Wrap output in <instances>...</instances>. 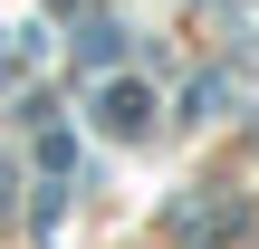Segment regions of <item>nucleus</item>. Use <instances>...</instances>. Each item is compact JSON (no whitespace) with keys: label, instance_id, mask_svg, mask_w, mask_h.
I'll return each instance as SVG.
<instances>
[{"label":"nucleus","instance_id":"7ed1b4c3","mask_svg":"<svg viewBox=\"0 0 259 249\" xmlns=\"http://www.w3.org/2000/svg\"><path fill=\"white\" fill-rule=\"evenodd\" d=\"M211 106H231V86H221V77H192V96H183V115H211Z\"/></svg>","mask_w":259,"mask_h":249},{"label":"nucleus","instance_id":"f03ea898","mask_svg":"<svg viewBox=\"0 0 259 249\" xmlns=\"http://www.w3.org/2000/svg\"><path fill=\"white\" fill-rule=\"evenodd\" d=\"M115 48H125L115 19H87V29H77V58H87V67H115Z\"/></svg>","mask_w":259,"mask_h":249},{"label":"nucleus","instance_id":"39448f33","mask_svg":"<svg viewBox=\"0 0 259 249\" xmlns=\"http://www.w3.org/2000/svg\"><path fill=\"white\" fill-rule=\"evenodd\" d=\"M48 10H77V0H48Z\"/></svg>","mask_w":259,"mask_h":249},{"label":"nucleus","instance_id":"20e7f679","mask_svg":"<svg viewBox=\"0 0 259 249\" xmlns=\"http://www.w3.org/2000/svg\"><path fill=\"white\" fill-rule=\"evenodd\" d=\"M10 86H19V58H0V96H10Z\"/></svg>","mask_w":259,"mask_h":249},{"label":"nucleus","instance_id":"f257e3e1","mask_svg":"<svg viewBox=\"0 0 259 249\" xmlns=\"http://www.w3.org/2000/svg\"><path fill=\"white\" fill-rule=\"evenodd\" d=\"M87 115H96V134H115V144H144V134H154V86H144V77H96Z\"/></svg>","mask_w":259,"mask_h":249}]
</instances>
